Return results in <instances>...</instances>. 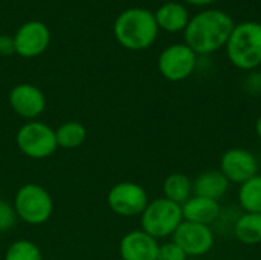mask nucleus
<instances>
[{"instance_id":"1","label":"nucleus","mask_w":261,"mask_h":260,"mask_svg":"<svg viewBox=\"0 0 261 260\" xmlns=\"http://www.w3.org/2000/svg\"><path fill=\"white\" fill-rule=\"evenodd\" d=\"M234 20L220 9H203L193 15L184 31L185 44L197 55H208L226 46Z\"/></svg>"},{"instance_id":"2","label":"nucleus","mask_w":261,"mask_h":260,"mask_svg":"<svg viewBox=\"0 0 261 260\" xmlns=\"http://www.w3.org/2000/svg\"><path fill=\"white\" fill-rule=\"evenodd\" d=\"M113 32L122 48L144 51L158 38L159 26L151 11L145 8H128L115 20Z\"/></svg>"},{"instance_id":"3","label":"nucleus","mask_w":261,"mask_h":260,"mask_svg":"<svg viewBox=\"0 0 261 260\" xmlns=\"http://www.w3.org/2000/svg\"><path fill=\"white\" fill-rule=\"evenodd\" d=\"M226 54L229 61L242 70L260 67L261 23L243 21L236 25L226 43Z\"/></svg>"},{"instance_id":"4","label":"nucleus","mask_w":261,"mask_h":260,"mask_svg":"<svg viewBox=\"0 0 261 260\" xmlns=\"http://www.w3.org/2000/svg\"><path fill=\"white\" fill-rule=\"evenodd\" d=\"M14 210L17 218L28 225H43L54 213V199L40 184H24L14 196Z\"/></svg>"},{"instance_id":"5","label":"nucleus","mask_w":261,"mask_h":260,"mask_svg":"<svg viewBox=\"0 0 261 260\" xmlns=\"http://www.w3.org/2000/svg\"><path fill=\"white\" fill-rule=\"evenodd\" d=\"M182 222V205L167 198L150 201L141 215V230L158 241L173 236Z\"/></svg>"},{"instance_id":"6","label":"nucleus","mask_w":261,"mask_h":260,"mask_svg":"<svg viewBox=\"0 0 261 260\" xmlns=\"http://www.w3.org/2000/svg\"><path fill=\"white\" fill-rule=\"evenodd\" d=\"M15 144L18 150L31 159H46L58 149L55 129L38 120L26 121L17 130Z\"/></svg>"},{"instance_id":"7","label":"nucleus","mask_w":261,"mask_h":260,"mask_svg":"<svg viewBox=\"0 0 261 260\" xmlns=\"http://www.w3.org/2000/svg\"><path fill=\"white\" fill-rule=\"evenodd\" d=\"M148 195L145 188L133 181H122L115 184L107 193L109 208L122 218L141 216L148 205Z\"/></svg>"},{"instance_id":"8","label":"nucleus","mask_w":261,"mask_h":260,"mask_svg":"<svg viewBox=\"0 0 261 260\" xmlns=\"http://www.w3.org/2000/svg\"><path fill=\"white\" fill-rule=\"evenodd\" d=\"M197 66V54L185 43H176L165 48L158 60V69L161 75L173 83L184 81Z\"/></svg>"},{"instance_id":"9","label":"nucleus","mask_w":261,"mask_h":260,"mask_svg":"<svg viewBox=\"0 0 261 260\" xmlns=\"http://www.w3.org/2000/svg\"><path fill=\"white\" fill-rule=\"evenodd\" d=\"M219 170L229 182L242 185L258 175V159L243 147H232L222 155Z\"/></svg>"},{"instance_id":"10","label":"nucleus","mask_w":261,"mask_h":260,"mask_svg":"<svg viewBox=\"0 0 261 260\" xmlns=\"http://www.w3.org/2000/svg\"><path fill=\"white\" fill-rule=\"evenodd\" d=\"M171 238L173 242H176L188 257L205 256L213 250L216 241L211 227L188 221H184Z\"/></svg>"},{"instance_id":"11","label":"nucleus","mask_w":261,"mask_h":260,"mask_svg":"<svg viewBox=\"0 0 261 260\" xmlns=\"http://www.w3.org/2000/svg\"><path fill=\"white\" fill-rule=\"evenodd\" d=\"M50 43V31L49 28L38 20H29L23 23L15 35V54L23 58H34L41 55Z\"/></svg>"},{"instance_id":"12","label":"nucleus","mask_w":261,"mask_h":260,"mask_svg":"<svg viewBox=\"0 0 261 260\" xmlns=\"http://www.w3.org/2000/svg\"><path fill=\"white\" fill-rule=\"evenodd\" d=\"M11 109L28 121L37 120L46 109V97L40 87L31 83H20L14 86L8 97Z\"/></svg>"},{"instance_id":"13","label":"nucleus","mask_w":261,"mask_h":260,"mask_svg":"<svg viewBox=\"0 0 261 260\" xmlns=\"http://www.w3.org/2000/svg\"><path fill=\"white\" fill-rule=\"evenodd\" d=\"M159 242L142 230H133L119 242L121 260H158Z\"/></svg>"},{"instance_id":"14","label":"nucleus","mask_w":261,"mask_h":260,"mask_svg":"<svg viewBox=\"0 0 261 260\" xmlns=\"http://www.w3.org/2000/svg\"><path fill=\"white\" fill-rule=\"evenodd\" d=\"M184 221L211 227L220 218V204L213 199L191 196L182 205Z\"/></svg>"},{"instance_id":"15","label":"nucleus","mask_w":261,"mask_h":260,"mask_svg":"<svg viewBox=\"0 0 261 260\" xmlns=\"http://www.w3.org/2000/svg\"><path fill=\"white\" fill-rule=\"evenodd\" d=\"M229 188V181L220 170H206L193 181V196L220 201Z\"/></svg>"},{"instance_id":"16","label":"nucleus","mask_w":261,"mask_h":260,"mask_svg":"<svg viewBox=\"0 0 261 260\" xmlns=\"http://www.w3.org/2000/svg\"><path fill=\"white\" fill-rule=\"evenodd\" d=\"M154 18L159 29L173 34V32L185 31L191 17L185 5L177 2H168L159 6V9L154 12Z\"/></svg>"},{"instance_id":"17","label":"nucleus","mask_w":261,"mask_h":260,"mask_svg":"<svg viewBox=\"0 0 261 260\" xmlns=\"http://www.w3.org/2000/svg\"><path fill=\"white\" fill-rule=\"evenodd\" d=\"M162 190L164 198L184 205L193 196V179H190L185 173H171L165 178Z\"/></svg>"},{"instance_id":"18","label":"nucleus","mask_w":261,"mask_h":260,"mask_svg":"<svg viewBox=\"0 0 261 260\" xmlns=\"http://www.w3.org/2000/svg\"><path fill=\"white\" fill-rule=\"evenodd\" d=\"M234 234L245 245L261 244V213H243L234 225Z\"/></svg>"},{"instance_id":"19","label":"nucleus","mask_w":261,"mask_h":260,"mask_svg":"<svg viewBox=\"0 0 261 260\" xmlns=\"http://www.w3.org/2000/svg\"><path fill=\"white\" fill-rule=\"evenodd\" d=\"M57 144L61 149L72 150L83 146L87 139V129L80 121H66L55 129Z\"/></svg>"},{"instance_id":"20","label":"nucleus","mask_w":261,"mask_h":260,"mask_svg":"<svg viewBox=\"0 0 261 260\" xmlns=\"http://www.w3.org/2000/svg\"><path fill=\"white\" fill-rule=\"evenodd\" d=\"M239 204L245 213H261V175L251 178L240 185Z\"/></svg>"},{"instance_id":"21","label":"nucleus","mask_w":261,"mask_h":260,"mask_svg":"<svg viewBox=\"0 0 261 260\" xmlns=\"http://www.w3.org/2000/svg\"><path fill=\"white\" fill-rule=\"evenodd\" d=\"M5 260H43V253L32 241L18 239L8 247Z\"/></svg>"},{"instance_id":"22","label":"nucleus","mask_w":261,"mask_h":260,"mask_svg":"<svg viewBox=\"0 0 261 260\" xmlns=\"http://www.w3.org/2000/svg\"><path fill=\"white\" fill-rule=\"evenodd\" d=\"M18 218L14 210V205L5 199H0V233L11 230L17 224Z\"/></svg>"},{"instance_id":"23","label":"nucleus","mask_w":261,"mask_h":260,"mask_svg":"<svg viewBox=\"0 0 261 260\" xmlns=\"http://www.w3.org/2000/svg\"><path fill=\"white\" fill-rule=\"evenodd\" d=\"M158 260H188V256L176 242L171 241L159 245Z\"/></svg>"},{"instance_id":"24","label":"nucleus","mask_w":261,"mask_h":260,"mask_svg":"<svg viewBox=\"0 0 261 260\" xmlns=\"http://www.w3.org/2000/svg\"><path fill=\"white\" fill-rule=\"evenodd\" d=\"M12 54H15L14 37H11V35H0V55L2 57H9Z\"/></svg>"},{"instance_id":"25","label":"nucleus","mask_w":261,"mask_h":260,"mask_svg":"<svg viewBox=\"0 0 261 260\" xmlns=\"http://www.w3.org/2000/svg\"><path fill=\"white\" fill-rule=\"evenodd\" d=\"M184 2L188 5H193V6H208V5L214 3L216 0H184Z\"/></svg>"},{"instance_id":"26","label":"nucleus","mask_w":261,"mask_h":260,"mask_svg":"<svg viewBox=\"0 0 261 260\" xmlns=\"http://www.w3.org/2000/svg\"><path fill=\"white\" fill-rule=\"evenodd\" d=\"M255 132H257V136L261 139V115L258 116L257 123H255Z\"/></svg>"},{"instance_id":"27","label":"nucleus","mask_w":261,"mask_h":260,"mask_svg":"<svg viewBox=\"0 0 261 260\" xmlns=\"http://www.w3.org/2000/svg\"><path fill=\"white\" fill-rule=\"evenodd\" d=\"M260 75H261V66H260Z\"/></svg>"}]
</instances>
